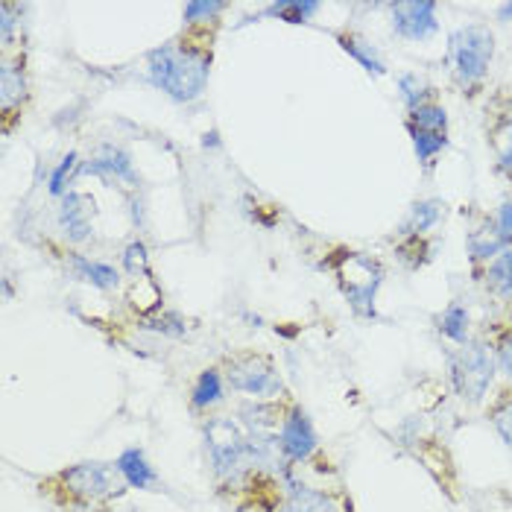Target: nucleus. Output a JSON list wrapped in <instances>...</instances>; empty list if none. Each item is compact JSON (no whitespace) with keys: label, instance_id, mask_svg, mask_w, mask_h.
Listing matches in <instances>:
<instances>
[{"label":"nucleus","instance_id":"1a4fd4ad","mask_svg":"<svg viewBox=\"0 0 512 512\" xmlns=\"http://www.w3.org/2000/svg\"><path fill=\"white\" fill-rule=\"evenodd\" d=\"M278 442H281L284 457L293 460V463H302V460H308L314 454L316 431L314 425H311V419L299 407H293V410L284 413L281 431H278Z\"/></svg>","mask_w":512,"mask_h":512},{"label":"nucleus","instance_id":"2eb2a0df","mask_svg":"<svg viewBox=\"0 0 512 512\" xmlns=\"http://www.w3.org/2000/svg\"><path fill=\"white\" fill-rule=\"evenodd\" d=\"M442 202L439 199H425V202H416L413 208H410V217L404 220V226H401V232L404 235H425L428 229H434L436 223H439V217H442Z\"/></svg>","mask_w":512,"mask_h":512},{"label":"nucleus","instance_id":"dca6fc26","mask_svg":"<svg viewBox=\"0 0 512 512\" xmlns=\"http://www.w3.org/2000/svg\"><path fill=\"white\" fill-rule=\"evenodd\" d=\"M504 249L507 246H504V240H501L498 229H495V220L486 223L483 229L472 232V237H469V252H472L474 261H495Z\"/></svg>","mask_w":512,"mask_h":512},{"label":"nucleus","instance_id":"2f4dec72","mask_svg":"<svg viewBox=\"0 0 512 512\" xmlns=\"http://www.w3.org/2000/svg\"><path fill=\"white\" fill-rule=\"evenodd\" d=\"M498 366H501V372L507 375V381L512 384V334L504 337L501 346H498Z\"/></svg>","mask_w":512,"mask_h":512},{"label":"nucleus","instance_id":"a878e982","mask_svg":"<svg viewBox=\"0 0 512 512\" xmlns=\"http://www.w3.org/2000/svg\"><path fill=\"white\" fill-rule=\"evenodd\" d=\"M74 173H79V158L77 153H68V156L59 161V167L50 173V194L53 197H65V188L74 179Z\"/></svg>","mask_w":512,"mask_h":512},{"label":"nucleus","instance_id":"ddd939ff","mask_svg":"<svg viewBox=\"0 0 512 512\" xmlns=\"http://www.w3.org/2000/svg\"><path fill=\"white\" fill-rule=\"evenodd\" d=\"M278 512H337V504L331 495L311 489V486H293L290 495L284 498V504Z\"/></svg>","mask_w":512,"mask_h":512},{"label":"nucleus","instance_id":"473e14b6","mask_svg":"<svg viewBox=\"0 0 512 512\" xmlns=\"http://www.w3.org/2000/svg\"><path fill=\"white\" fill-rule=\"evenodd\" d=\"M498 18H501V21H510V18H512V3H504V6L498 9Z\"/></svg>","mask_w":512,"mask_h":512},{"label":"nucleus","instance_id":"c756f323","mask_svg":"<svg viewBox=\"0 0 512 512\" xmlns=\"http://www.w3.org/2000/svg\"><path fill=\"white\" fill-rule=\"evenodd\" d=\"M123 264H126L129 276L147 273V246H144V243H132V246H126V252H123Z\"/></svg>","mask_w":512,"mask_h":512},{"label":"nucleus","instance_id":"7ed1b4c3","mask_svg":"<svg viewBox=\"0 0 512 512\" xmlns=\"http://www.w3.org/2000/svg\"><path fill=\"white\" fill-rule=\"evenodd\" d=\"M208 454L214 463V472L223 480H237L255 466V454L249 445V436L237 428L232 419H211L205 428Z\"/></svg>","mask_w":512,"mask_h":512},{"label":"nucleus","instance_id":"cd10ccee","mask_svg":"<svg viewBox=\"0 0 512 512\" xmlns=\"http://www.w3.org/2000/svg\"><path fill=\"white\" fill-rule=\"evenodd\" d=\"M498 167L512 173V115L498 129Z\"/></svg>","mask_w":512,"mask_h":512},{"label":"nucleus","instance_id":"6e6552de","mask_svg":"<svg viewBox=\"0 0 512 512\" xmlns=\"http://www.w3.org/2000/svg\"><path fill=\"white\" fill-rule=\"evenodd\" d=\"M94 199L88 194H77V191H68L62 202H59V211H56V220H59V229L62 235L68 237L71 243H85L94 235Z\"/></svg>","mask_w":512,"mask_h":512},{"label":"nucleus","instance_id":"4468645a","mask_svg":"<svg viewBox=\"0 0 512 512\" xmlns=\"http://www.w3.org/2000/svg\"><path fill=\"white\" fill-rule=\"evenodd\" d=\"M71 270L77 273V278L100 287V290H118L120 284V273L115 267L109 264H100V261H91L85 255H74L71 258Z\"/></svg>","mask_w":512,"mask_h":512},{"label":"nucleus","instance_id":"20e7f679","mask_svg":"<svg viewBox=\"0 0 512 512\" xmlns=\"http://www.w3.org/2000/svg\"><path fill=\"white\" fill-rule=\"evenodd\" d=\"M492 378H495V357H492V349L483 343H466L451 360L454 390L469 404L483 401V395L492 387Z\"/></svg>","mask_w":512,"mask_h":512},{"label":"nucleus","instance_id":"39448f33","mask_svg":"<svg viewBox=\"0 0 512 512\" xmlns=\"http://www.w3.org/2000/svg\"><path fill=\"white\" fill-rule=\"evenodd\" d=\"M226 384L235 393H246L252 398H276L284 390L276 366L267 357L252 355V352L226 360Z\"/></svg>","mask_w":512,"mask_h":512},{"label":"nucleus","instance_id":"f8f14e48","mask_svg":"<svg viewBox=\"0 0 512 512\" xmlns=\"http://www.w3.org/2000/svg\"><path fill=\"white\" fill-rule=\"evenodd\" d=\"M27 100V74L21 62H3L0 71V103L3 112L12 115V109H21V103Z\"/></svg>","mask_w":512,"mask_h":512},{"label":"nucleus","instance_id":"412c9836","mask_svg":"<svg viewBox=\"0 0 512 512\" xmlns=\"http://www.w3.org/2000/svg\"><path fill=\"white\" fill-rule=\"evenodd\" d=\"M398 91H401V100H404V106L410 109V112H416L419 106H428L431 103V88H428V82L422 77H416V74H401L398 77Z\"/></svg>","mask_w":512,"mask_h":512},{"label":"nucleus","instance_id":"f3484780","mask_svg":"<svg viewBox=\"0 0 512 512\" xmlns=\"http://www.w3.org/2000/svg\"><path fill=\"white\" fill-rule=\"evenodd\" d=\"M486 284L495 296L512 299V249H504L486 270Z\"/></svg>","mask_w":512,"mask_h":512},{"label":"nucleus","instance_id":"0eeeda50","mask_svg":"<svg viewBox=\"0 0 512 512\" xmlns=\"http://www.w3.org/2000/svg\"><path fill=\"white\" fill-rule=\"evenodd\" d=\"M393 30L407 41H422L436 33V3L434 0H401L390 6Z\"/></svg>","mask_w":512,"mask_h":512},{"label":"nucleus","instance_id":"423d86ee","mask_svg":"<svg viewBox=\"0 0 512 512\" xmlns=\"http://www.w3.org/2000/svg\"><path fill=\"white\" fill-rule=\"evenodd\" d=\"M59 480L79 501H100V498L118 495L123 489L118 466H106V463H79L74 469L62 472Z\"/></svg>","mask_w":512,"mask_h":512},{"label":"nucleus","instance_id":"a211bd4d","mask_svg":"<svg viewBox=\"0 0 512 512\" xmlns=\"http://www.w3.org/2000/svg\"><path fill=\"white\" fill-rule=\"evenodd\" d=\"M240 416H243V425H246L249 431H255V434L270 431V428H278V425H281V419H284L276 407H273V404H267V401L246 404V407L240 410Z\"/></svg>","mask_w":512,"mask_h":512},{"label":"nucleus","instance_id":"bb28decb","mask_svg":"<svg viewBox=\"0 0 512 512\" xmlns=\"http://www.w3.org/2000/svg\"><path fill=\"white\" fill-rule=\"evenodd\" d=\"M223 9H226V3H214V0L188 3L185 6V18H188V24H205V21H214Z\"/></svg>","mask_w":512,"mask_h":512},{"label":"nucleus","instance_id":"7c9ffc66","mask_svg":"<svg viewBox=\"0 0 512 512\" xmlns=\"http://www.w3.org/2000/svg\"><path fill=\"white\" fill-rule=\"evenodd\" d=\"M495 229H498V235H501V240H504V246L512 249V202L510 199L498 208V214H495Z\"/></svg>","mask_w":512,"mask_h":512},{"label":"nucleus","instance_id":"4be33fe9","mask_svg":"<svg viewBox=\"0 0 512 512\" xmlns=\"http://www.w3.org/2000/svg\"><path fill=\"white\" fill-rule=\"evenodd\" d=\"M439 328H442V334H445L448 340L466 346V343H469V311H466L463 305H451V308L442 314V319H439Z\"/></svg>","mask_w":512,"mask_h":512},{"label":"nucleus","instance_id":"393cba45","mask_svg":"<svg viewBox=\"0 0 512 512\" xmlns=\"http://www.w3.org/2000/svg\"><path fill=\"white\" fill-rule=\"evenodd\" d=\"M407 126H416V129H425V132H436V135H445L448 132V115L442 106L428 103V106H419L416 112H410V123Z\"/></svg>","mask_w":512,"mask_h":512},{"label":"nucleus","instance_id":"5701e85b","mask_svg":"<svg viewBox=\"0 0 512 512\" xmlns=\"http://www.w3.org/2000/svg\"><path fill=\"white\" fill-rule=\"evenodd\" d=\"M410 129V138H413V150L416 158L422 164H431L445 147H448V138L445 135H436V132H425V129H416V126H407Z\"/></svg>","mask_w":512,"mask_h":512},{"label":"nucleus","instance_id":"b1692460","mask_svg":"<svg viewBox=\"0 0 512 512\" xmlns=\"http://www.w3.org/2000/svg\"><path fill=\"white\" fill-rule=\"evenodd\" d=\"M340 44H343V50L346 53H352L357 62L369 71V74H375V77H381L384 74V62L378 59V53L372 50V44H366L363 39H357V36H340Z\"/></svg>","mask_w":512,"mask_h":512},{"label":"nucleus","instance_id":"6ab92c4d","mask_svg":"<svg viewBox=\"0 0 512 512\" xmlns=\"http://www.w3.org/2000/svg\"><path fill=\"white\" fill-rule=\"evenodd\" d=\"M223 398V375L217 369H205L199 375L197 387H194V407L197 410H208L211 404H217Z\"/></svg>","mask_w":512,"mask_h":512},{"label":"nucleus","instance_id":"9d476101","mask_svg":"<svg viewBox=\"0 0 512 512\" xmlns=\"http://www.w3.org/2000/svg\"><path fill=\"white\" fill-rule=\"evenodd\" d=\"M79 173H91V176H100V179L118 182V185H135L138 182V173L132 167L129 153L120 147H112V144L100 147L85 164H79Z\"/></svg>","mask_w":512,"mask_h":512},{"label":"nucleus","instance_id":"9b49d317","mask_svg":"<svg viewBox=\"0 0 512 512\" xmlns=\"http://www.w3.org/2000/svg\"><path fill=\"white\" fill-rule=\"evenodd\" d=\"M115 466H118L123 483H126V486H132V489H150V486H156L158 483V474L153 472V466L147 463V457H144V451H141V448H129V451H123Z\"/></svg>","mask_w":512,"mask_h":512},{"label":"nucleus","instance_id":"f257e3e1","mask_svg":"<svg viewBox=\"0 0 512 512\" xmlns=\"http://www.w3.org/2000/svg\"><path fill=\"white\" fill-rule=\"evenodd\" d=\"M147 71L153 85L161 88L167 97L179 103H191L202 97L208 77H211V59L185 44H161L147 56Z\"/></svg>","mask_w":512,"mask_h":512},{"label":"nucleus","instance_id":"c85d7f7f","mask_svg":"<svg viewBox=\"0 0 512 512\" xmlns=\"http://www.w3.org/2000/svg\"><path fill=\"white\" fill-rule=\"evenodd\" d=\"M492 425L498 436L507 442V448H512V401H504L492 410Z\"/></svg>","mask_w":512,"mask_h":512},{"label":"nucleus","instance_id":"f03ea898","mask_svg":"<svg viewBox=\"0 0 512 512\" xmlns=\"http://www.w3.org/2000/svg\"><path fill=\"white\" fill-rule=\"evenodd\" d=\"M495 56V36L486 24H469L451 33L448 39V62L460 85H477L486 77Z\"/></svg>","mask_w":512,"mask_h":512},{"label":"nucleus","instance_id":"aec40b11","mask_svg":"<svg viewBox=\"0 0 512 512\" xmlns=\"http://www.w3.org/2000/svg\"><path fill=\"white\" fill-rule=\"evenodd\" d=\"M316 9H319V3H311V0H281V3L267 6L264 15L281 18V21H287V24H305Z\"/></svg>","mask_w":512,"mask_h":512}]
</instances>
